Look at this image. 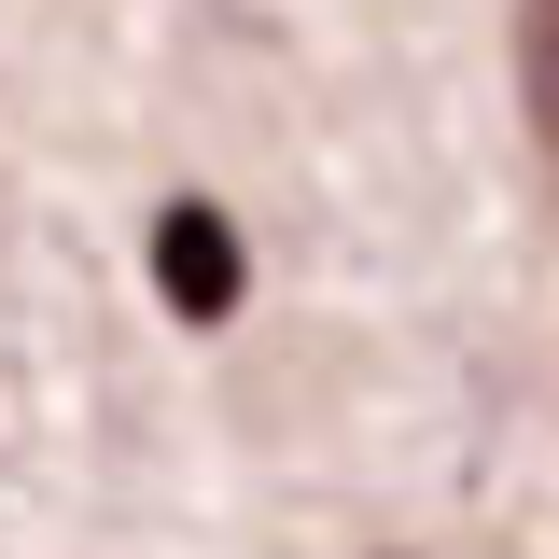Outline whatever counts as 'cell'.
Instances as JSON below:
<instances>
[{
  "instance_id": "6da1fadb",
  "label": "cell",
  "mask_w": 559,
  "mask_h": 559,
  "mask_svg": "<svg viewBox=\"0 0 559 559\" xmlns=\"http://www.w3.org/2000/svg\"><path fill=\"white\" fill-rule=\"evenodd\" d=\"M238 224H224V210L210 197H168L154 210V294H168V308H182V322H238Z\"/></svg>"
},
{
  "instance_id": "7a4b0ae2",
  "label": "cell",
  "mask_w": 559,
  "mask_h": 559,
  "mask_svg": "<svg viewBox=\"0 0 559 559\" xmlns=\"http://www.w3.org/2000/svg\"><path fill=\"white\" fill-rule=\"evenodd\" d=\"M518 70H532V112L559 140V0H518Z\"/></svg>"
}]
</instances>
